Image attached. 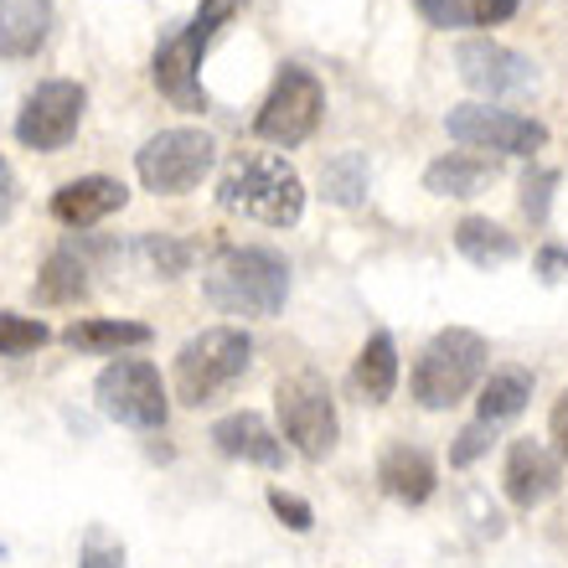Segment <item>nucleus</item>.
<instances>
[{
	"mask_svg": "<svg viewBox=\"0 0 568 568\" xmlns=\"http://www.w3.org/2000/svg\"><path fill=\"white\" fill-rule=\"evenodd\" d=\"M202 295L223 315L270 321L290 300V264H284V254L258 248V243H227L202 270Z\"/></svg>",
	"mask_w": 568,
	"mask_h": 568,
	"instance_id": "f257e3e1",
	"label": "nucleus"
},
{
	"mask_svg": "<svg viewBox=\"0 0 568 568\" xmlns=\"http://www.w3.org/2000/svg\"><path fill=\"white\" fill-rule=\"evenodd\" d=\"M217 202L227 212H243L264 227H295L305 217V181L284 155L270 150H243L223 165Z\"/></svg>",
	"mask_w": 568,
	"mask_h": 568,
	"instance_id": "f03ea898",
	"label": "nucleus"
},
{
	"mask_svg": "<svg viewBox=\"0 0 568 568\" xmlns=\"http://www.w3.org/2000/svg\"><path fill=\"white\" fill-rule=\"evenodd\" d=\"M486 362H491V346H486V336H480V331L445 326L439 336H429V346H424L419 362H414V377H408L414 404L429 408V414L455 408L470 388H480Z\"/></svg>",
	"mask_w": 568,
	"mask_h": 568,
	"instance_id": "7ed1b4c3",
	"label": "nucleus"
},
{
	"mask_svg": "<svg viewBox=\"0 0 568 568\" xmlns=\"http://www.w3.org/2000/svg\"><path fill=\"white\" fill-rule=\"evenodd\" d=\"M254 367V342L243 326H207L202 336L176 352V367H171V388L186 408H207L217 404L243 373Z\"/></svg>",
	"mask_w": 568,
	"mask_h": 568,
	"instance_id": "20e7f679",
	"label": "nucleus"
},
{
	"mask_svg": "<svg viewBox=\"0 0 568 568\" xmlns=\"http://www.w3.org/2000/svg\"><path fill=\"white\" fill-rule=\"evenodd\" d=\"M274 414H280V439L295 449L300 460H326L336 439H342V419H336V398H331L321 373H295L274 388Z\"/></svg>",
	"mask_w": 568,
	"mask_h": 568,
	"instance_id": "39448f33",
	"label": "nucleus"
},
{
	"mask_svg": "<svg viewBox=\"0 0 568 568\" xmlns=\"http://www.w3.org/2000/svg\"><path fill=\"white\" fill-rule=\"evenodd\" d=\"M217 165V140L207 130H192V124H176V130H161L135 150V176L145 192L155 196H181L202 186L207 171Z\"/></svg>",
	"mask_w": 568,
	"mask_h": 568,
	"instance_id": "423d86ee",
	"label": "nucleus"
},
{
	"mask_svg": "<svg viewBox=\"0 0 568 568\" xmlns=\"http://www.w3.org/2000/svg\"><path fill=\"white\" fill-rule=\"evenodd\" d=\"M321 120H326V89H321V78L311 68H300V62H284L274 89L264 93V104L254 114V135L280 150H295L321 130Z\"/></svg>",
	"mask_w": 568,
	"mask_h": 568,
	"instance_id": "0eeeda50",
	"label": "nucleus"
},
{
	"mask_svg": "<svg viewBox=\"0 0 568 568\" xmlns=\"http://www.w3.org/2000/svg\"><path fill=\"white\" fill-rule=\"evenodd\" d=\"M93 398H99V414L124 429H165L171 419V393H165L155 362L145 357H114L93 383Z\"/></svg>",
	"mask_w": 568,
	"mask_h": 568,
	"instance_id": "6e6552de",
	"label": "nucleus"
},
{
	"mask_svg": "<svg viewBox=\"0 0 568 568\" xmlns=\"http://www.w3.org/2000/svg\"><path fill=\"white\" fill-rule=\"evenodd\" d=\"M445 130L465 150H496V155H538L548 145V124L517 109L491 104H455L445 114Z\"/></svg>",
	"mask_w": 568,
	"mask_h": 568,
	"instance_id": "1a4fd4ad",
	"label": "nucleus"
},
{
	"mask_svg": "<svg viewBox=\"0 0 568 568\" xmlns=\"http://www.w3.org/2000/svg\"><path fill=\"white\" fill-rule=\"evenodd\" d=\"M89 114V89L73 78H47L21 99L16 114V140L27 150H62L78 135V124Z\"/></svg>",
	"mask_w": 568,
	"mask_h": 568,
	"instance_id": "9d476101",
	"label": "nucleus"
},
{
	"mask_svg": "<svg viewBox=\"0 0 568 568\" xmlns=\"http://www.w3.org/2000/svg\"><path fill=\"white\" fill-rule=\"evenodd\" d=\"M455 68H460V78L470 83L476 93H486V99H517V93H532L538 89V62L527 58V52H517V47L496 42V37H465L460 47H455Z\"/></svg>",
	"mask_w": 568,
	"mask_h": 568,
	"instance_id": "9b49d317",
	"label": "nucleus"
},
{
	"mask_svg": "<svg viewBox=\"0 0 568 568\" xmlns=\"http://www.w3.org/2000/svg\"><path fill=\"white\" fill-rule=\"evenodd\" d=\"M202 58H207V47L196 42L186 27L171 31V37L155 47V58H150V83L161 89V99H171V104L186 109V114H207Z\"/></svg>",
	"mask_w": 568,
	"mask_h": 568,
	"instance_id": "f8f14e48",
	"label": "nucleus"
},
{
	"mask_svg": "<svg viewBox=\"0 0 568 568\" xmlns=\"http://www.w3.org/2000/svg\"><path fill=\"white\" fill-rule=\"evenodd\" d=\"M564 486V460L542 439H511L507 465H501V491L517 511H538L542 501H554Z\"/></svg>",
	"mask_w": 568,
	"mask_h": 568,
	"instance_id": "ddd939ff",
	"label": "nucleus"
},
{
	"mask_svg": "<svg viewBox=\"0 0 568 568\" xmlns=\"http://www.w3.org/2000/svg\"><path fill=\"white\" fill-rule=\"evenodd\" d=\"M207 439L223 449L227 460L264 465V470H280V465H284V439H280V429H274L264 414H254V408H243V414H227V419H217Z\"/></svg>",
	"mask_w": 568,
	"mask_h": 568,
	"instance_id": "4468645a",
	"label": "nucleus"
},
{
	"mask_svg": "<svg viewBox=\"0 0 568 568\" xmlns=\"http://www.w3.org/2000/svg\"><path fill=\"white\" fill-rule=\"evenodd\" d=\"M377 486L393 496V501H404V507H424L434 491H439V465L424 445H398L383 449V460H377Z\"/></svg>",
	"mask_w": 568,
	"mask_h": 568,
	"instance_id": "2eb2a0df",
	"label": "nucleus"
},
{
	"mask_svg": "<svg viewBox=\"0 0 568 568\" xmlns=\"http://www.w3.org/2000/svg\"><path fill=\"white\" fill-rule=\"evenodd\" d=\"M130 202V186L114 176H78V181H62L58 192H52V217L62 227H93L124 212Z\"/></svg>",
	"mask_w": 568,
	"mask_h": 568,
	"instance_id": "dca6fc26",
	"label": "nucleus"
},
{
	"mask_svg": "<svg viewBox=\"0 0 568 568\" xmlns=\"http://www.w3.org/2000/svg\"><path fill=\"white\" fill-rule=\"evenodd\" d=\"M52 37V0H0V58L27 62Z\"/></svg>",
	"mask_w": 568,
	"mask_h": 568,
	"instance_id": "f3484780",
	"label": "nucleus"
},
{
	"mask_svg": "<svg viewBox=\"0 0 568 568\" xmlns=\"http://www.w3.org/2000/svg\"><path fill=\"white\" fill-rule=\"evenodd\" d=\"M150 342H155V331L145 321H104V315L73 321L62 331V346L83 352V357H120V352H135V346H150Z\"/></svg>",
	"mask_w": 568,
	"mask_h": 568,
	"instance_id": "a211bd4d",
	"label": "nucleus"
},
{
	"mask_svg": "<svg viewBox=\"0 0 568 568\" xmlns=\"http://www.w3.org/2000/svg\"><path fill=\"white\" fill-rule=\"evenodd\" d=\"M352 388H357L362 404H388L393 388H398V342L393 331H373L362 342L357 362H352Z\"/></svg>",
	"mask_w": 568,
	"mask_h": 568,
	"instance_id": "6ab92c4d",
	"label": "nucleus"
},
{
	"mask_svg": "<svg viewBox=\"0 0 568 568\" xmlns=\"http://www.w3.org/2000/svg\"><path fill=\"white\" fill-rule=\"evenodd\" d=\"M496 181V161L486 155H465V150H449L424 171V192L434 196H480Z\"/></svg>",
	"mask_w": 568,
	"mask_h": 568,
	"instance_id": "aec40b11",
	"label": "nucleus"
},
{
	"mask_svg": "<svg viewBox=\"0 0 568 568\" xmlns=\"http://www.w3.org/2000/svg\"><path fill=\"white\" fill-rule=\"evenodd\" d=\"M523 0H414V11L439 31H470V27H501L517 16Z\"/></svg>",
	"mask_w": 568,
	"mask_h": 568,
	"instance_id": "412c9836",
	"label": "nucleus"
},
{
	"mask_svg": "<svg viewBox=\"0 0 568 568\" xmlns=\"http://www.w3.org/2000/svg\"><path fill=\"white\" fill-rule=\"evenodd\" d=\"M31 300L37 305H78L89 300V264L78 258V248H52L47 264L37 270V284H31Z\"/></svg>",
	"mask_w": 568,
	"mask_h": 568,
	"instance_id": "4be33fe9",
	"label": "nucleus"
},
{
	"mask_svg": "<svg viewBox=\"0 0 568 568\" xmlns=\"http://www.w3.org/2000/svg\"><path fill=\"white\" fill-rule=\"evenodd\" d=\"M455 248H460V258H470L476 270H501V264L517 258V239H511L501 223H491V217H460V223H455Z\"/></svg>",
	"mask_w": 568,
	"mask_h": 568,
	"instance_id": "5701e85b",
	"label": "nucleus"
},
{
	"mask_svg": "<svg viewBox=\"0 0 568 568\" xmlns=\"http://www.w3.org/2000/svg\"><path fill=\"white\" fill-rule=\"evenodd\" d=\"M532 404V373L527 367H496L491 377H480V424H507Z\"/></svg>",
	"mask_w": 568,
	"mask_h": 568,
	"instance_id": "b1692460",
	"label": "nucleus"
},
{
	"mask_svg": "<svg viewBox=\"0 0 568 568\" xmlns=\"http://www.w3.org/2000/svg\"><path fill=\"white\" fill-rule=\"evenodd\" d=\"M367 186H373V165H367L362 150H336L321 165V196H326L331 207H362Z\"/></svg>",
	"mask_w": 568,
	"mask_h": 568,
	"instance_id": "393cba45",
	"label": "nucleus"
},
{
	"mask_svg": "<svg viewBox=\"0 0 568 568\" xmlns=\"http://www.w3.org/2000/svg\"><path fill=\"white\" fill-rule=\"evenodd\" d=\"M135 254L145 258L150 274H161V280H181V274L192 270V243L171 239V233H145L135 243Z\"/></svg>",
	"mask_w": 568,
	"mask_h": 568,
	"instance_id": "a878e982",
	"label": "nucleus"
},
{
	"mask_svg": "<svg viewBox=\"0 0 568 568\" xmlns=\"http://www.w3.org/2000/svg\"><path fill=\"white\" fill-rule=\"evenodd\" d=\"M52 342L47 321L37 315H16V311H0V357H31Z\"/></svg>",
	"mask_w": 568,
	"mask_h": 568,
	"instance_id": "bb28decb",
	"label": "nucleus"
},
{
	"mask_svg": "<svg viewBox=\"0 0 568 568\" xmlns=\"http://www.w3.org/2000/svg\"><path fill=\"white\" fill-rule=\"evenodd\" d=\"M554 186H558L554 165H532V171L523 176V212H527V223L532 227L548 223V212H554Z\"/></svg>",
	"mask_w": 568,
	"mask_h": 568,
	"instance_id": "cd10ccee",
	"label": "nucleus"
},
{
	"mask_svg": "<svg viewBox=\"0 0 568 568\" xmlns=\"http://www.w3.org/2000/svg\"><path fill=\"white\" fill-rule=\"evenodd\" d=\"M243 6H248V0H196V16L186 21V31H192L202 47H212V37H217Z\"/></svg>",
	"mask_w": 568,
	"mask_h": 568,
	"instance_id": "c85d7f7f",
	"label": "nucleus"
},
{
	"mask_svg": "<svg viewBox=\"0 0 568 568\" xmlns=\"http://www.w3.org/2000/svg\"><path fill=\"white\" fill-rule=\"evenodd\" d=\"M78 568H124V542L109 538L104 527H89V538L78 548Z\"/></svg>",
	"mask_w": 568,
	"mask_h": 568,
	"instance_id": "c756f323",
	"label": "nucleus"
},
{
	"mask_svg": "<svg viewBox=\"0 0 568 568\" xmlns=\"http://www.w3.org/2000/svg\"><path fill=\"white\" fill-rule=\"evenodd\" d=\"M491 439H496V424H465L460 434H455V445H449V465L455 470H465V465H476L486 449H491Z\"/></svg>",
	"mask_w": 568,
	"mask_h": 568,
	"instance_id": "7c9ffc66",
	"label": "nucleus"
},
{
	"mask_svg": "<svg viewBox=\"0 0 568 568\" xmlns=\"http://www.w3.org/2000/svg\"><path fill=\"white\" fill-rule=\"evenodd\" d=\"M270 511L280 517L290 532H311L315 527V507L305 501V496H295V491H284V486H270Z\"/></svg>",
	"mask_w": 568,
	"mask_h": 568,
	"instance_id": "2f4dec72",
	"label": "nucleus"
},
{
	"mask_svg": "<svg viewBox=\"0 0 568 568\" xmlns=\"http://www.w3.org/2000/svg\"><path fill=\"white\" fill-rule=\"evenodd\" d=\"M532 274H538L542 284L568 280V248H564V243H542L538 254H532Z\"/></svg>",
	"mask_w": 568,
	"mask_h": 568,
	"instance_id": "473e14b6",
	"label": "nucleus"
},
{
	"mask_svg": "<svg viewBox=\"0 0 568 568\" xmlns=\"http://www.w3.org/2000/svg\"><path fill=\"white\" fill-rule=\"evenodd\" d=\"M548 434H554V455L568 465V388L558 393V404L554 414H548Z\"/></svg>",
	"mask_w": 568,
	"mask_h": 568,
	"instance_id": "72a5a7b5",
	"label": "nucleus"
},
{
	"mask_svg": "<svg viewBox=\"0 0 568 568\" xmlns=\"http://www.w3.org/2000/svg\"><path fill=\"white\" fill-rule=\"evenodd\" d=\"M16 196H21V181H16V171H11V161L0 155V223L16 212Z\"/></svg>",
	"mask_w": 568,
	"mask_h": 568,
	"instance_id": "f704fd0d",
	"label": "nucleus"
},
{
	"mask_svg": "<svg viewBox=\"0 0 568 568\" xmlns=\"http://www.w3.org/2000/svg\"><path fill=\"white\" fill-rule=\"evenodd\" d=\"M0 558H6V542H0Z\"/></svg>",
	"mask_w": 568,
	"mask_h": 568,
	"instance_id": "c9c22d12",
	"label": "nucleus"
}]
</instances>
